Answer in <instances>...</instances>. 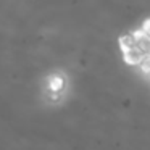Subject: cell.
<instances>
[{
	"mask_svg": "<svg viewBox=\"0 0 150 150\" xmlns=\"http://www.w3.org/2000/svg\"><path fill=\"white\" fill-rule=\"evenodd\" d=\"M124 53H126V60L129 63H132V65H137V63H140L144 60L142 53H140L136 47H134V49H129V50H124Z\"/></svg>",
	"mask_w": 150,
	"mask_h": 150,
	"instance_id": "cell-1",
	"label": "cell"
},
{
	"mask_svg": "<svg viewBox=\"0 0 150 150\" xmlns=\"http://www.w3.org/2000/svg\"><path fill=\"white\" fill-rule=\"evenodd\" d=\"M144 34H145L147 37H150V20L145 23V26H144Z\"/></svg>",
	"mask_w": 150,
	"mask_h": 150,
	"instance_id": "cell-2",
	"label": "cell"
}]
</instances>
